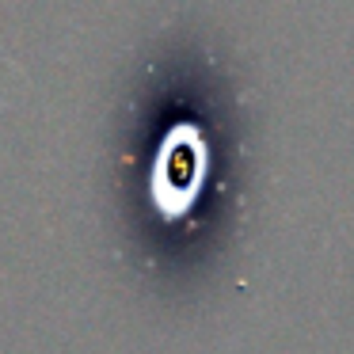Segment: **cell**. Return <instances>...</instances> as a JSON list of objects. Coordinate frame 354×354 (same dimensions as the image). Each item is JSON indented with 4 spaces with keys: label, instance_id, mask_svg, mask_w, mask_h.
I'll use <instances>...</instances> for the list:
<instances>
[{
    "label": "cell",
    "instance_id": "obj_1",
    "mask_svg": "<svg viewBox=\"0 0 354 354\" xmlns=\"http://www.w3.org/2000/svg\"><path fill=\"white\" fill-rule=\"evenodd\" d=\"M209 171V141L194 122H176L160 138L149 191L164 217H187L202 194Z\"/></svg>",
    "mask_w": 354,
    "mask_h": 354
}]
</instances>
